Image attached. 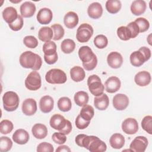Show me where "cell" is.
I'll return each mask as SVG.
<instances>
[{
  "label": "cell",
  "instance_id": "7a4b0ae2",
  "mask_svg": "<svg viewBox=\"0 0 152 152\" xmlns=\"http://www.w3.org/2000/svg\"><path fill=\"white\" fill-rule=\"evenodd\" d=\"M19 61L21 66L31 69L33 71L39 70L42 65L41 57L31 51H26L21 53Z\"/></svg>",
  "mask_w": 152,
  "mask_h": 152
},
{
  "label": "cell",
  "instance_id": "7bdbcfd3",
  "mask_svg": "<svg viewBox=\"0 0 152 152\" xmlns=\"http://www.w3.org/2000/svg\"><path fill=\"white\" fill-rule=\"evenodd\" d=\"M134 21L138 26L140 33L145 32L149 28L150 23L145 18L140 17L137 18Z\"/></svg>",
  "mask_w": 152,
  "mask_h": 152
},
{
  "label": "cell",
  "instance_id": "52a82bcc",
  "mask_svg": "<svg viewBox=\"0 0 152 152\" xmlns=\"http://www.w3.org/2000/svg\"><path fill=\"white\" fill-rule=\"evenodd\" d=\"M41 84L40 75L36 71H31L25 80V86L29 90H37L40 88Z\"/></svg>",
  "mask_w": 152,
  "mask_h": 152
},
{
  "label": "cell",
  "instance_id": "f907efd6",
  "mask_svg": "<svg viewBox=\"0 0 152 152\" xmlns=\"http://www.w3.org/2000/svg\"><path fill=\"white\" fill-rule=\"evenodd\" d=\"M97 64V59L96 55H94L92 59L87 63H83V66L87 71H91L94 69Z\"/></svg>",
  "mask_w": 152,
  "mask_h": 152
},
{
  "label": "cell",
  "instance_id": "8d00e7d4",
  "mask_svg": "<svg viewBox=\"0 0 152 152\" xmlns=\"http://www.w3.org/2000/svg\"><path fill=\"white\" fill-rule=\"evenodd\" d=\"M117 35L122 40H128L131 39V33L126 26H121L117 29Z\"/></svg>",
  "mask_w": 152,
  "mask_h": 152
},
{
  "label": "cell",
  "instance_id": "60d3db41",
  "mask_svg": "<svg viewBox=\"0 0 152 152\" xmlns=\"http://www.w3.org/2000/svg\"><path fill=\"white\" fill-rule=\"evenodd\" d=\"M12 146V142L8 137H1L0 138V151L7 152L11 150Z\"/></svg>",
  "mask_w": 152,
  "mask_h": 152
},
{
  "label": "cell",
  "instance_id": "4316f807",
  "mask_svg": "<svg viewBox=\"0 0 152 152\" xmlns=\"http://www.w3.org/2000/svg\"><path fill=\"white\" fill-rule=\"evenodd\" d=\"M130 62L134 66H140L146 61L145 58L141 52L137 50L133 52L130 55Z\"/></svg>",
  "mask_w": 152,
  "mask_h": 152
},
{
  "label": "cell",
  "instance_id": "d6986e66",
  "mask_svg": "<svg viewBox=\"0 0 152 152\" xmlns=\"http://www.w3.org/2000/svg\"><path fill=\"white\" fill-rule=\"evenodd\" d=\"M12 140L18 144H25L29 140V134L25 129H18L13 134Z\"/></svg>",
  "mask_w": 152,
  "mask_h": 152
},
{
  "label": "cell",
  "instance_id": "74e56055",
  "mask_svg": "<svg viewBox=\"0 0 152 152\" xmlns=\"http://www.w3.org/2000/svg\"><path fill=\"white\" fill-rule=\"evenodd\" d=\"M51 28L53 31V39L54 40H59L64 36L65 31L62 26L59 24H54L52 25Z\"/></svg>",
  "mask_w": 152,
  "mask_h": 152
},
{
  "label": "cell",
  "instance_id": "11a10c76",
  "mask_svg": "<svg viewBox=\"0 0 152 152\" xmlns=\"http://www.w3.org/2000/svg\"><path fill=\"white\" fill-rule=\"evenodd\" d=\"M56 152H61V151H66V152H70L71 150L70 148L65 145H62L59 146L56 150Z\"/></svg>",
  "mask_w": 152,
  "mask_h": 152
},
{
  "label": "cell",
  "instance_id": "277c9868",
  "mask_svg": "<svg viewBox=\"0 0 152 152\" xmlns=\"http://www.w3.org/2000/svg\"><path fill=\"white\" fill-rule=\"evenodd\" d=\"M45 79L50 84H64L66 81L67 77L66 74L62 70L53 68L46 72Z\"/></svg>",
  "mask_w": 152,
  "mask_h": 152
},
{
  "label": "cell",
  "instance_id": "9c48e42d",
  "mask_svg": "<svg viewBox=\"0 0 152 152\" xmlns=\"http://www.w3.org/2000/svg\"><path fill=\"white\" fill-rule=\"evenodd\" d=\"M122 129L126 134H134L138 130V122L134 118H126L122 124Z\"/></svg>",
  "mask_w": 152,
  "mask_h": 152
},
{
  "label": "cell",
  "instance_id": "7402d4cb",
  "mask_svg": "<svg viewBox=\"0 0 152 152\" xmlns=\"http://www.w3.org/2000/svg\"><path fill=\"white\" fill-rule=\"evenodd\" d=\"M109 104V99L108 96L103 93L100 96H96L94 99V105L96 109L100 110H106Z\"/></svg>",
  "mask_w": 152,
  "mask_h": 152
},
{
  "label": "cell",
  "instance_id": "7dc6e473",
  "mask_svg": "<svg viewBox=\"0 0 152 152\" xmlns=\"http://www.w3.org/2000/svg\"><path fill=\"white\" fill-rule=\"evenodd\" d=\"M54 151L53 145L48 142H43L40 143L37 147V151L38 152H53Z\"/></svg>",
  "mask_w": 152,
  "mask_h": 152
},
{
  "label": "cell",
  "instance_id": "5b68a950",
  "mask_svg": "<svg viewBox=\"0 0 152 152\" xmlns=\"http://www.w3.org/2000/svg\"><path fill=\"white\" fill-rule=\"evenodd\" d=\"M87 85L89 91L94 96H98L103 93L104 86L98 75L95 74L90 75L87 80Z\"/></svg>",
  "mask_w": 152,
  "mask_h": 152
},
{
  "label": "cell",
  "instance_id": "b9f144b4",
  "mask_svg": "<svg viewBox=\"0 0 152 152\" xmlns=\"http://www.w3.org/2000/svg\"><path fill=\"white\" fill-rule=\"evenodd\" d=\"M141 126L147 133L152 134V116H145L141 121Z\"/></svg>",
  "mask_w": 152,
  "mask_h": 152
},
{
  "label": "cell",
  "instance_id": "603a6c76",
  "mask_svg": "<svg viewBox=\"0 0 152 152\" xmlns=\"http://www.w3.org/2000/svg\"><path fill=\"white\" fill-rule=\"evenodd\" d=\"M94 55L91 49L88 46H83L78 50V56L83 64L90 61Z\"/></svg>",
  "mask_w": 152,
  "mask_h": 152
},
{
  "label": "cell",
  "instance_id": "3957f363",
  "mask_svg": "<svg viewBox=\"0 0 152 152\" xmlns=\"http://www.w3.org/2000/svg\"><path fill=\"white\" fill-rule=\"evenodd\" d=\"M2 102L4 109L8 112H12L18 107L19 97L15 92L8 91L4 94Z\"/></svg>",
  "mask_w": 152,
  "mask_h": 152
},
{
  "label": "cell",
  "instance_id": "681fc988",
  "mask_svg": "<svg viewBox=\"0 0 152 152\" xmlns=\"http://www.w3.org/2000/svg\"><path fill=\"white\" fill-rule=\"evenodd\" d=\"M129 30L131 31V38H135L136 37L139 33H140V30H139V28L138 25L135 23V21H132L131 23H129L127 26H126Z\"/></svg>",
  "mask_w": 152,
  "mask_h": 152
},
{
  "label": "cell",
  "instance_id": "ac0fdd59",
  "mask_svg": "<svg viewBox=\"0 0 152 152\" xmlns=\"http://www.w3.org/2000/svg\"><path fill=\"white\" fill-rule=\"evenodd\" d=\"M134 81L135 83L139 86H146L151 82V75L148 71H140L135 75Z\"/></svg>",
  "mask_w": 152,
  "mask_h": 152
},
{
  "label": "cell",
  "instance_id": "9a60e30c",
  "mask_svg": "<svg viewBox=\"0 0 152 152\" xmlns=\"http://www.w3.org/2000/svg\"><path fill=\"white\" fill-rule=\"evenodd\" d=\"M53 17L52 11L48 8H41L36 16L38 22L41 24H48L50 23Z\"/></svg>",
  "mask_w": 152,
  "mask_h": 152
},
{
  "label": "cell",
  "instance_id": "4dcf8cb0",
  "mask_svg": "<svg viewBox=\"0 0 152 152\" xmlns=\"http://www.w3.org/2000/svg\"><path fill=\"white\" fill-rule=\"evenodd\" d=\"M88 95L87 93L84 91H79L77 92L74 97V102L78 106H84L87 104L88 102Z\"/></svg>",
  "mask_w": 152,
  "mask_h": 152
},
{
  "label": "cell",
  "instance_id": "f546056e",
  "mask_svg": "<svg viewBox=\"0 0 152 152\" xmlns=\"http://www.w3.org/2000/svg\"><path fill=\"white\" fill-rule=\"evenodd\" d=\"M53 37V31L51 27H43L40 28L38 32L39 39L44 42L50 41Z\"/></svg>",
  "mask_w": 152,
  "mask_h": 152
},
{
  "label": "cell",
  "instance_id": "7c38bea8",
  "mask_svg": "<svg viewBox=\"0 0 152 152\" xmlns=\"http://www.w3.org/2000/svg\"><path fill=\"white\" fill-rule=\"evenodd\" d=\"M107 62L112 68L117 69L121 66L123 63V58L119 52H112L107 55Z\"/></svg>",
  "mask_w": 152,
  "mask_h": 152
},
{
  "label": "cell",
  "instance_id": "ffe728a7",
  "mask_svg": "<svg viewBox=\"0 0 152 152\" xmlns=\"http://www.w3.org/2000/svg\"><path fill=\"white\" fill-rule=\"evenodd\" d=\"M87 14L91 18L97 19L100 18L103 14V8L101 4L97 2L91 3L88 7Z\"/></svg>",
  "mask_w": 152,
  "mask_h": 152
},
{
  "label": "cell",
  "instance_id": "2e32d148",
  "mask_svg": "<svg viewBox=\"0 0 152 152\" xmlns=\"http://www.w3.org/2000/svg\"><path fill=\"white\" fill-rule=\"evenodd\" d=\"M21 15L24 18H29L32 17L36 10L34 4L30 1H26L23 3L20 8Z\"/></svg>",
  "mask_w": 152,
  "mask_h": 152
},
{
  "label": "cell",
  "instance_id": "d590c367",
  "mask_svg": "<svg viewBox=\"0 0 152 152\" xmlns=\"http://www.w3.org/2000/svg\"><path fill=\"white\" fill-rule=\"evenodd\" d=\"M43 52L44 55L50 56L56 53V45L54 42L48 41L43 45Z\"/></svg>",
  "mask_w": 152,
  "mask_h": 152
},
{
  "label": "cell",
  "instance_id": "30bf717a",
  "mask_svg": "<svg viewBox=\"0 0 152 152\" xmlns=\"http://www.w3.org/2000/svg\"><path fill=\"white\" fill-rule=\"evenodd\" d=\"M113 106L117 110H125L129 104V99L126 95L119 93L113 98Z\"/></svg>",
  "mask_w": 152,
  "mask_h": 152
},
{
  "label": "cell",
  "instance_id": "d6a6232c",
  "mask_svg": "<svg viewBox=\"0 0 152 152\" xmlns=\"http://www.w3.org/2000/svg\"><path fill=\"white\" fill-rule=\"evenodd\" d=\"M94 110L93 107L88 104H86L83 106L80 113L81 117L87 121H90V120L94 116Z\"/></svg>",
  "mask_w": 152,
  "mask_h": 152
},
{
  "label": "cell",
  "instance_id": "8992f818",
  "mask_svg": "<svg viewBox=\"0 0 152 152\" xmlns=\"http://www.w3.org/2000/svg\"><path fill=\"white\" fill-rule=\"evenodd\" d=\"M93 34V28L92 26L87 23L81 24L77 30L76 38L79 42H87Z\"/></svg>",
  "mask_w": 152,
  "mask_h": 152
},
{
  "label": "cell",
  "instance_id": "5bb4252c",
  "mask_svg": "<svg viewBox=\"0 0 152 152\" xmlns=\"http://www.w3.org/2000/svg\"><path fill=\"white\" fill-rule=\"evenodd\" d=\"M121 83L119 78L112 76L107 79L104 83L106 91L109 93H113L119 90Z\"/></svg>",
  "mask_w": 152,
  "mask_h": 152
},
{
  "label": "cell",
  "instance_id": "d4e9b609",
  "mask_svg": "<svg viewBox=\"0 0 152 152\" xmlns=\"http://www.w3.org/2000/svg\"><path fill=\"white\" fill-rule=\"evenodd\" d=\"M147 5L143 0H135L131 5V11L135 15L142 14L146 10Z\"/></svg>",
  "mask_w": 152,
  "mask_h": 152
},
{
  "label": "cell",
  "instance_id": "83f0119b",
  "mask_svg": "<svg viewBox=\"0 0 152 152\" xmlns=\"http://www.w3.org/2000/svg\"><path fill=\"white\" fill-rule=\"evenodd\" d=\"M109 143L112 148L120 149L123 147L125 144V138L122 134L119 133H115L110 137L109 139Z\"/></svg>",
  "mask_w": 152,
  "mask_h": 152
},
{
  "label": "cell",
  "instance_id": "6da1fadb",
  "mask_svg": "<svg viewBox=\"0 0 152 152\" xmlns=\"http://www.w3.org/2000/svg\"><path fill=\"white\" fill-rule=\"evenodd\" d=\"M75 143L91 152H103L107 149L106 144L97 137L79 134L75 138Z\"/></svg>",
  "mask_w": 152,
  "mask_h": 152
},
{
  "label": "cell",
  "instance_id": "ba28073f",
  "mask_svg": "<svg viewBox=\"0 0 152 152\" xmlns=\"http://www.w3.org/2000/svg\"><path fill=\"white\" fill-rule=\"evenodd\" d=\"M148 145V140L145 137L138 136L135 137L129 145L132 151L144 152Z\"/></svg>",
  "mask_w": 152,
  "mask_h": 152
},
{
  "label": "cell",
  "instance_id": "f5cc1de1",
  "mask_svg": "<svg viewBox=\"0 0 152 152\" xmlns=\"http://www.w3.org/2000/svg\"><path fill=\"white\" fill-rule=\"evenodd\" d=\"M138 50H140V52H141L142 53V54L144 55V56L145 58L146 61H147L148 60L150 59V58L151 57V50L148 48L145 47V46H143V47L140 48Z\"/></svg>",
  "mask_w": 152,
  "mask_h": 152
},
{
  "label": "cell",
  "instance_id": "484cf974",
  "mask_svg": "<svg viewBox=\"0 0 152 152\" xmlns=\"http://www.w3.org/2000/svg\"><path fill=\"white\" fill-rule=\"evenodd\" d=\"M18 15L16 9L12 7H7L2 11L3 18L8 24L13 23L17 18Z\"/></svg>",
  "mask_w": 152,
  "mask_h": 152
},
{
  "label": "cell",
  "instance_id": "db71d44e",
  "mask_svg": "<svg viewBox=\"0 0 152 152\" xmlns=\"http://www.w3.org/2000/svg\"><path fill=\"white\" fill-rule=\"evenodd\" d=\"M71 131H72V124L71 122L69 120H68L65 128L60 132L64 134L65 135H68L71 132Z\"/></svg>",
  "mask_w": 152,
  "mask_h": 152
},
{
  "label": "cell",
  "instance_id": "e575fe53",
  "mask_svg": "<svg viewBox=\"0 0 152 152\" xmlns=\"http://www.w3.org/2000/svg\"><path fill=\"white\" fill-rule=\"evenodd\" d=\"M58 109L62 112H68L71 110L72 107L71 101L69 98L67 97H61L58 101Z\"/></svg>",
  "mask_w": 152,
  "mask_h": 152
},
{
  "label": "cell",
  "instance_id": "8fae6325",
  "mask_svg": "<svg viewBox=\"0 0 152 152\" xmlns=\"http://www.w3.org/2000/svg\"><path fill=\"white\" fill-rule=\"evenodd\" d=\"M21 109L25 115H33L37 111V103L36 100L32 98L26 99L23 102Z\"/></svg>",
  "mask_w": 152,
  "mask_h": 152
},
{
  "label": "cell",
  "instance_id": "4fadbf2b",
  "mask_svg": "<svg viewBox=\"0 0 152 152\" xmlns=\"http://www.w3.org/2000/svg\"><path fill=\"white\" fill-rule=\"evenodd\" d=\"M67 121L61 115L55 114L50 118L49 124L52 128L58 130L60 132L65 128Z\"/></svg>",
  "mask_w": 152,
  "mask_h": 152
},
{
  "label": "cell",
  "instance_id": "f1b7e54d",
  "mask_svg": "<svg viewBox=\"0 0 152 152\" xmlns=\"http://www.w3.org/2000/svg\"><path fill=\"white\" fill-rule=\"evenodd\" d=\"M70 76L74 81L80 82L84 79L86 73L83 68L79 66H75L71 69Z\"/></svg>",
  "mask_w": 152,
  "mask_h": 152
},
{
  "label": "cell",
  "instance_id": "836d02e7",
  "mask_svg": "<svg viewBox=\"0 0 152 152\" xmlns=\"http://www.w3.org/2000/svg\"><path fill=\"white\" fill-rule=\"evenodd\" d=\"M61 48L64 53H71L75 48V43L73 40L70 39H64L61 44Z\"/></svg>",
  "mask_w": 152,
  "mask_h": 152
},
{
  "label": "cell",
  "instance_id": "e0dca14e",
  "mask_svg": "<svg viewBox=\"0 0 152 152\" xmlns=\"http://www.w3.org/2000/svg\"><path fill=\"white\" fill-rule=\"evenodd\" d=\"M54 106V100L50 96H43L39 102V108L40 110L45 113L52 111Z\"/></svg>",
  "mask_w": 152,
  "mask_h": 152
},
{
  "label": "cell",
  "instance_id": "ab89813d",
  "mask_svg": "<svg viewBox=\"0 0 152 152\" xmlns=\"http://www.w3.org/2000/svg\"><path fill=\"white\" fill-rule=\"evenodd\" d=\"M14 128L13 124L11 121L4 119L0 123V132L2 134H8L10 133Z\"/></svg>",
  "mask_w": 152,
  "mask_h": 152
},
{
  "label": "cell",
  "instance_id": "816d5d0a",
  "mask_svg": "<svg viewBox=\"0 0 152 152\" xmlns=\"http://www.w3.org/2000/svg\"><path fill=\"white\" fill-rule=\"evenodd\" d=\"M44 59H45V61L48 64L52 65V64H55L58 60L57 52L52 55H50V56H47V55H44Z\"/></svg>",
  "mask_w": 152,
  "mask_h": 152
},
{
  "label": "cell",
  "instance_id": "ee69618b",
  "mask_svg": "<svg viewBox=\"0 0 152 152\" xmlns=\"http://www.w3.org/2000/svg\"><path fill=\"white\" fill-rule=\"evenodd\" d=\"M24 44L29 48L34 49L38 45L37 39L33 36H27L23 39Z\"/></svg>",
  "mask_w": 152,
  "mask_h": 152
},
{
  "label": "cell",
  "instance_id": "f35d334b",
  "mask_svg": "<svg viewBox=\"0 0 152 152\" xmlns=\"http://www.w3.org/2000/svg\"><path fill=\"white\" fill-rule=\"evenodd\" d=\"M94 44L98 49H103L108 44L107 38L103 34L97 35L94 39Z\"/></svg>",
  "mask_w": 152,
  "mask_h": 152
},
{
  "label": "cell",
  "instance_id": "1f68e13d",
  "mask_svg": "<svg viewBox=\"0 0 152 152\" xmlns=\"http://www.w3.org/2000/svg\"><path fill=\"white\" fill-rule=\"evenodd\" d=\"M105 7L109 13L116 14L120 11L122 4L121 2L119 0H107Z\"/></svg>",
  "mask_w": 152,
  "mask_h": 152
},
{
  "label": "cell",
  "instance_id": "bcb514c9",
  "mask_svg": "<svg viewBox=\"0 0 152 152\" xmlns=\"http://www.w3.org/2000/svg\"><path fill=\"white\" fill-rule=\"evenodd\" d=\"M64 134L59 132H54L52 136V139L54 142L58 144H63L66 141V137Z\"/></svg>",
  "mask_w": 152,
  "mask_h": 152
},
{
  "label": "cell",
  "instance_id": "44dd1931",
  "mask_svg": "<svg viewBox=\"0 0 152 152\" xmlns=\"http://www.w3.org/2000/svg\"><path fill=\"white\" fill-rule=\"evenodd\" d=\"M64 23L67 28L71 29L74 28L78 23V15L74 11L68 12L64 16Z\"/></svg>",
  "mask_w": 152,
  "mask_h": 152
},
{
  "label": "cell",
  "instance_id": "f6af8a7d",
  "mask_svg": "<svg viewBox=\"0 0 152 152\" xmlns=\"http://www.w3.org/2000/svg\"><path fill=\"white\" fill-rule=\"evenodd\" d=\"M23 24H24V20L23 18V17L20 15H18L17 18L13 23L9 24L8 26L12 30L18 31L23 27Z\"/></svg>",
  "mask_w": 152,
  "mask_h": 152
},
{
  "label": "cell",
  "instance_id": "cb8c5ba5",
  "mask_svg": "<svg viewBox=\"0 0 152 152\" xmlns=\"http://www.w3.org/2000/svg\"><path fill=\"white\" fill-rule=\"evenodd\" d=\"M33 136L37 139H43L48 135V128L42 124H36L31 129Z\"/></svg>",
  "mask_w": 152,
  "mask_h": 152
},
{
  "label": "cell",
  "instance_id": "c3c4849f",
  "mask_svg": "<svg viewBox=\"0 0 152 152\" xmlns=\"http://www.w3.org/2000/svg\"><path fill=\"white\" fill-rule=\"evenodd\" d=\"M90 122V121H86L85 119L82 118L80 115H78L75 119V123L77 128H78L79 129H84L89 125Z\"/></svg>",
  "mask_w": 152,
  "mask_h": 152
}]
</instances>
